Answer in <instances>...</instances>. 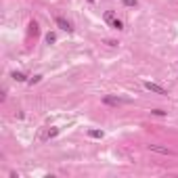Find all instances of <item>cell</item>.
Instances as JSON below:
<instances>
[{
  "instance_id": "1",
  "label": "cell",
  "mask_w": 178,
  "mask_h": 178,
  "mask_svg": "<svg viewBox=\"0 0 178 178\" xmlns=\"http://www.w3.org/2000/svg\"><path fill=\"white\" fill-rule=\"evenodd\" d=\"M103 101H105V105H113V107H117V105H128V103H130V99H126V96H111V94H107Z\"/></svg>"
},
{
  "instance_id": "2",
  "label": "cell",
  "mask_w": 178,
  "mask_h": 178,
  "mask_svg": "<svg viewBox=\"0 0 178 178\" xmlns=\"http://www.w3.org/2000/svg\"><path fill=\"white\" fill-rule=\"evenodd\" d=\"M105 21L109 23L111 28H115V29H124V23H122V19H117V17H115L113 13H111V11H107V13H105Z\"/></svg>"
},
{
  "instance_id": "3",
  "label": "cell",
  "mask_w": 178,
  "mask_h": 178,
  "mask_svg": "<svg viewBox=\"0 0 178 178\" xmlns=\"http://www.w3.org/2000/svg\"><path fill=\"white\" fill-rule=\"evenodd\" d=\"M145 88L149 90V92H153V94H168V90H165L164 86L155 84V82H145Z\"/></svg>"
},
{
  "instance_id": "4",
  "label": "cell",
  "mask_w": 178,
  "mask_h": 178,
  "mask_svg": "<svg viewBox=\"0 0 178 178\" xmlns=\"http://www.w3.org/2000/svg\"><path fill=\"white\" fill-rule=\"evenodd\" d=\"M55 23H57V28H59V29L67 32V34H69V32H74V25H71L65 17H55Z\"/></svg>"
},
{
  "instance_id": "5",
  "label": "cell",
  "mask_w": 178,
  "mask_h": 178,
  "mask_svg": "<svg viewBox=\"0 0 178 178\" xmlns=\"http://www.w3.org/2000/svg\"><path fill=\"white\" fill-rule=\"evenodd\" d=\"M147 149L153 151V153H159V155H174V151H172V149L161 147V145H147Z\"/></svg>"
},
{
  "instance_id": "6",
  "label": "cell",
  "mask_w": 178,
  "mask_h": 178,
  "mask_svg": "<svg viewBox=\"0 0 178 178\" xmlns=\"http://www.w3.org/2000/svg\"><path fill=\"white\" fill-rule=\"evenodd\" d=\"M59 134V128H53V130H46L40 134V140H50V138H55Z\"/></svg>"
},
{
  "instance_id": "7",
  "label": "cell",
  "mask_w": 178,
  "mask_h": 178,
  "mask_svg": "<svg viewBox=\"0 0 178 178\" xmlns=\"http://www.w3.org/2000/svg\"><path fill=\"white\" fill-rule=\"evenodd\" d=\"M13 80L15 82H28L25 74H21V71H13Z\"/></svg>"
},
{
  "instance_id": "8",
  "label": "cell",
  "mask_w": 178,
  "mask_h": 178,
  "mask_svg": "<svg viewBox=\"0 0 178 178\" xmlns=\"http://www.w3.org/2000/svg\"><path fill=\"white\" fill-rule=\"evenodd\" d=\"M88 136L90 138H103V132L101 130H88Z\"/></svg>"
},
{
  "instance_id": "9",
  "label": "cell",
  "mask_w": 178,
  "mask_h": 178,
  "mask_svg": "<svg viewBox=\"0 0 178 178\" xmlns=\"http://www.w3.org/2000/svg\"><path fill=\"white\" fill-rule=\"evenodd\" d=\"M53 42H57V36L53 34V32H48L46 34V44H53Z\"/></svg>"
},
{
  "instance_id": "10",
  "label": "cell",
  "mask_w": 178,
  "mask_h": 178,
  "mask_svg": "<svg viewBox=\"0 0 178 178\" xmlns=\"http://www.w3.org/2000/svg\"><path fill=\"white\" fill-rule=\"evenodd\" d=\"M40 80H42V75H34V78H29L28 82H29V84H38Z\"/></svg>"
},
{
  "instance_id": "11",
  "label": "cell",
  "mask_w": 178,
  "mask_h": 178,
  "mask_svg": "<svg viewBox=\"0 0 178 178\" xmlns=\"http://www.w3.org/2000/svg\"><path fill=\"white\" fill-rule=\"evenodd\" d=\"M126 7H136V0H124Z\"/></svg>"
},
{
  "instance_id": "12",
  "label": "cell",
  "mask_w": 178,
  "mask_h": 178,
  "mask_svg": "<svg viewBox=\"0 0 178 178\" xmlns=\"http://www.w3.org/2000/svg\"><path fill=\"white\" fill-rule=\"evenodd\" d=\"M88 2H94V0H88Z\"/></svg>"
}]
</instances>
